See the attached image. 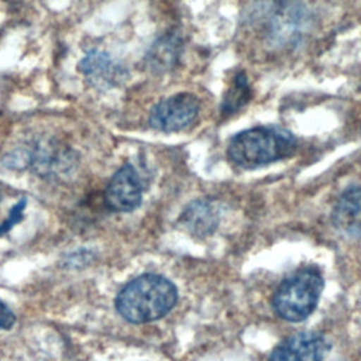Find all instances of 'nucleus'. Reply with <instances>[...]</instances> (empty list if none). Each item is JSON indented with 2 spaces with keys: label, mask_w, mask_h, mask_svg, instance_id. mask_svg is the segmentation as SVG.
Wrapping results in <instances>:
<instances>
[{
  "label": "nucleus",
  "mask_w": 361,
  "mask_h": 361,
  "mask_svg": "<svg viewBox=\"0 0 361 361\" xmlns=\"http://www.w3.org/2000/svg\"><path fill=\"white\" fill-rule=\"evenodd\" d=\"M323 290V276L314 268L296 271L281 282L272 296L274 312L289 322L306 319L317 306Z\"/></svg>",
  "instance_id": "7ed1b4c3"
},
{
  "label": "nucleus",
  "mask_w": 361,
  "mask_h": 361,
  "mask_svg": "<svg viewBox=\"0 0 361 361\" xmlns=\"http://www.w3.org/2000/svg\"><path fill=\"white\" fill-rule=\"evenodd\" d=\"M296 140L278 127H254L234 135L227 155L237 166L257 168L293 154Z\"/></svg>",
  "instance_id": "f03ea898"
},
{
  "label": "nucleus",
  "mask_w": 361,
  "mask_h": 361,
  "mask_svg": "<svg viewBox=\"0 0 361 361\" xmlns=\"http://www.w3.org/2000/svg\"><path fill=\"white\" fill-rule=\"evenodd\" d=\"M142 200V185L131 164H124L110 179L104 190V202L110 210L131 212Z\"/></svg>",
  "instance_id": "0eeeda50"
},
{
  "label": "nucleus",
  "mask_w": 361,
  "mask_h": 361,
  "mask_svg": "<svg viewBox=\"0 0 361 361\" xmlns=\"http://www.w3.org/2000/svg\"><path fill=\"white\" fill-rule=\"evenodd\" d=\"M333 223L345 233H361V186L348 188L333 207Z\"/></svg>",
  "instance_id": "1a4fd4ad"
},
{
  "label": "nucleus",
  "mask_w": 361,
  "mask_h": 361,
  "mask_svg": "<svg viewBox=\"0 0 361 361\" xmlns=\"http://www.w3.org/2000/svg\"><path fill=\"white\" fill-rule=\"evenodd\" d=\"M251 97V89L248 85V80L245 78V73L238 72L228 90L224 93V97L221 100L220 111L224 116L233 114L234 111L240 110Z\"/></svg>",
  "instance_id": "f8f14e48"
},
{
  "label": "nucleus",
  "mask_w": 361,
  "mask_h": 361,
  "mask_svg": "<svg viewBox=\"0 0 361 361\" xmlns=\"http://www.w3.org/2000/svg\"><path fill=\"white\" fill-rule=\"evenodd\" d=\"M79 71L89 85L99 90L118 85L126 76L124 68L111 55L96 49L90 51L79 62Z\"/></svg>",
  "instance_id": "6e6552de"
},
{
  "label": "nucleus",
  "mask_w": 361,
  "mask_h": 361,
  "mask_svg": "<svg viewBox=\"0 0 361 361\" xmlns=\"http://www.w3.org/2000/svg\"><path fill=\"white\" fill-rule=\"evenodd\" d=\"M197 113V97L186 92L178 93L154 106L149 113V126L164 133L180 131L195 121Z\"/></svg>",
  "instance_id": "39448f33"
},
{
  "label": "nucleus",
  "mask_w": 361,
  "mask_h": 361,
  "mask_svg": "<svg viewBox=\"0 0 361 361\" xmlns=\"http://www.w3.org/2000/svg\"><path fill=\"white\" fill-rule=\"evenodd\" d=\"M16 323V316L11 309L0 300V329H10Z\"/></svg>",
  "instance_id": "4468645a"
},
{
  "label": "nucleus",
  "mask_w": 361,
  "mask_h": 361,
  "mask_svg": "<svg viewBox=\"0 0 361 361\" xmlns=\"http://www.w3.org/2000/svg\"><path fill=\"white\" fill-rule=\"evenodd\" d=\"M330 347L329 338L322 333L302 331L285 338L276 345L269 361H323Z\"/></svg>",
  "instance_id": "423d86ee"
},
{
  "label": "nucleus",
  "mask_w": 361,
  "mask_h": 361,
  "mask_svg": "<svg viewBox=\"0 0 361 361\" xmlns=\"http://www.w3.org/2000/svg\"><path fill=\"white\" fill-rule=\"evenodd\" d=\"M305 14L293 0H259L254 10V23L272 45H288L300 38Z\"/></svg>",
  "instance_id": "20e7f679"
},
{
  "label": "nucleus",
  "mask_w": 361,
  "mask_h": 361,
  "mask_svg": "<svg viewBox=\"0 0 361 361\" xmlns=\"http://www.w3.org/2000/svg\"><path fill=\"white\" fill-rule=\"evenodd\" d=\"M180 52V39L178 35H165L161 37L149 49L147 59L152 69L166 71L171 69L179 56Z\"/></svg>",
  "instance_id": "9b49d317"
},
{
  "label": "nucleus",
  "mask_w": 361,
  "mask_h": 361,
  "mask_svg": "<svg viewBox=\"0 0 361 361\" xmlns=\"http://www.w3.org/2000/svg\"><path fill=\"white\" fill-rule=\"evenodd\" d=\"M25 206H27V199H25V197H21V199L8 210L7 217L0 223V235L4 234V233H7L8 230H11V227H13L14 224H17L18 221L23 220Z\"/></svg>",
  "instance_id": "ddd939ff"
},
{
  "label": "nucleus",
  "mask_w": 361,
  "mask_h": 361,
  "mask_svg": "<svg viewBox=\"0 0 361 361\" xmlns=\"http://www.w3.org/2000/svg\"><path fill=\"white\" fill-rule=\"evenodd\" d=\"M178 292L166 278L155 274L140 275L117 295V312L130 323H148L161 319L175 306Z\"/></svg>",
  "instance_id": "f257e3e1"
},
{
  "label": "nucleus",
  "mask_w": 361,
  "mask_h": 361,
  "mask_svg": "<svg viewBox=\"0 0 361 361\" xmlns=\"http://www.w3.org/2000/svg\"><path fill=\"white\" fill-rule=\"evenodd\" d=\"M182 224L195 235L210 234L219 223V214L216 207L207 200L192 202L180 217Z\"/></svg>",
  "instance_id": "9d476101"
}]
</instances>
